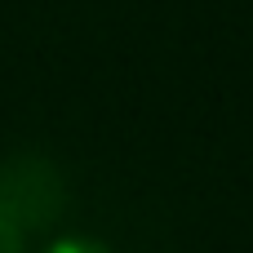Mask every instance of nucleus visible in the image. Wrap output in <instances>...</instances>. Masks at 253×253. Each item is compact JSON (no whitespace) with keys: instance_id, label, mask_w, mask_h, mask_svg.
<instances>
[{"instance_id":"f03ea898","label":"nucleus","mask_w":253,"mask_h":253,"mask_svg":"<svg viewBox=\"0 0 253 253\" xmlns=\"http://www.w3.org/2000/svg\"><path fill=\"white\" fill-rule=\"evenodd\" d=\"M44 253H111L102 240H89V236H67V240H53Z\"/></svg>"},{"instance_id":"f257e3e1","label":"nucleus","mask_w":253,"mask_h":253,"mask_svg":"<svg viewBox=\"0 0 253 253\" xmlns=\"http://www.w3.org/2000/svg\"><path fill=\"white\" fill-rule=\"evenodd\" d=\"M62 173L44 156H9L0 165V227H13L31 240L62 213Z\"/></svg>"}]
</instances>
